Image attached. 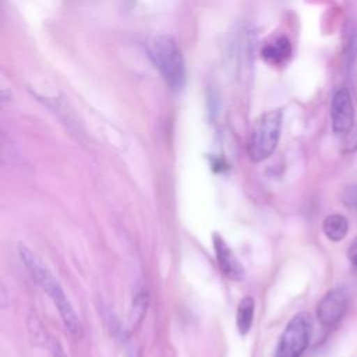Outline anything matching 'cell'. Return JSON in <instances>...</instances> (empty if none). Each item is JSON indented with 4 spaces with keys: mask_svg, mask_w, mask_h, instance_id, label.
<instances>
[{
    "mask_svg": "<svg viewBox=\"0 0 357 357\" xmlns=\"http://www.w3.org/2000/svg\"><path fill=\"white\" fill-rule=\"evenodd\" d=\"M347 255H349L350 262L357 268V243H354L353 245H350Z\"/></svg>",
    "mask_w": 357,
    "mask_h": 357,
    "instance_id": "obj_15",
    "label": "cell"
},
{
    "mask_svg": "<svg viewBox=\"0 0 357 357\" xmlns=\"http://www.w3.org/2000/svg\"><path fill=\"white\" fill-rule=\"evenodd\" d=\"M283 114L275 109L261 114L251 131L248 141V156L252 162H262L269 158L278 146Z\"/></svg>",
    "mask_w": 357,
    "mask_h": 357,
    "instance_id": "obj_3",
    "label": "cell"
},
{
    "mask_svg": "<svg viewBox=\"0 0 357 357\" xmlns=\"http://www.w3.org/2000/svg\"><path fill=\"white\" fill-rule=\"evenodd\" d=\"M332 128L336 134H347L354 126V105L347 89H337L331 102Z\"/></svg>",
    "mask_w": 357,
    "mask_h": 357,
    "instance_id": "obj_5",
    "label": "cell"
},
{
    "mask_svg": "<svg viewBox=\"0 0 357 357\" xmlns=\"http://www.w3.org/2000/svg\"><path fill=\"white\" fill-rule=\"evenodd\" d=\"M50 353H52V357H68L66 354L61 343L54 337L50 339Z\"/></svg>",
    "mask_w": 357,
    "mask_h": 357,
    "instance_id": "obj_14",
    "label": "cell"
},
{
    "mask_svg": "<svg viewBox=\"0 0 357 357\" xmlns=\"http://www.w3.org/2000/svg\"><path fill=\"white\" fill-rule=\"evenodd\" d=\"M342 201L349 209L357 212V184H349L343 188Z\"/></svg>",
    "mask_w": 357,
    "mask_h": 357,
    "instance_id": "obj_12",
    "label": "cell"
},
{
    "mask_svg": "<svg viewBox=\"0 0 357 357\" xmlns=\"http://www.w3.org/2000/svg\"><path fill=\"white\" fill-rule=\"evenodd\" d=\"M347 310V294L342 289L328 291L317 307V317L324 326L336 325Z\"/></svg>",
    "mask_w": 357,
    "mask_h": 357,
    "instance_id": "obj_6",
    "label": "cell"
},
{
    "mask_svg": "<svg viewBox=\"0 0 357 357\" xmlns=\"http://www.w3.org/2000/svg\"><path fill=\"white\" fill-rule=\"evenodd\" d=\"M261 54H262L264 60H266L268 63L280 64V63L286 61L291 54L290 40L286 36H280V38L275 39L273 42L266 43L262 47Z\"/></svg>",
    "mask_w": 357,
    "mask_h": 357,
    "instance_id": "obj_8",
    "label": "cell"
},
{
    "mask_svg": "<svg viewBox=\"0 0 357 357\" xmlns=\"http://www.w3.org/2000/svg\"><path fill=\"white\" fill-rule=\"evenodd\" d=\"M254 308L255 303L254 298L250 296H245L240 300L237 305V315H236V322H237V329L240 335H247L252 321H254Z\"/></svg>",
    "mask_w": 357,
    "mask_h": 357,
    "instance_id": "obj_10",
    "label": "cell"
},
{
    "mask_svg": "<svg viewBox=\"0 0 357 357\" xmlns=\"http://www.w3.org/2000/svg\"><path fill=\"white\" fill-rule=\"evenodd\" d=\"M146 307H148V291L145 287H138L134 293L132 305H131V314H130L131 328H137L141 324L146 312Z\"/></svg>",
    "mask_w": 357,
    "mask_h": 357,
    "instance_id": "obj_11",
    "label": "cell"
},
{
    "mask_svg": "<svg viewBox=\"0 0 357 357\" xmlns=\"http://www.w3.org/2000/svg\"><path fill=\"white\" fill-rule=\"evenodd\" d=\"M322 229H324L325 236L331 241H340L347 234L349 223L343 215L333 213V215H329L325 218V220L322 223Z\"/></svg>",
    "mask_w": 357,
    "mask_h": 357,
    "instance_id": "obj_9",
    "label": "cell"
},
{
    "mask_svg": "<svg viewBox=\"0 0 357 357\" xmlns=\"http://www.w3.org/2000/svg\"><path fill=\"white\" fill-rule=\"evenodd\" d=\"M123 4L127 7V8H131L134 4H135V0H121Z\"/></svg>",
    "mask_w": 357,
    "mask_h": 357,
    "instance_id": "obj_16",
    "label": "cell"
},
{
    "mask_svg": "<svg viewBox=\"0 0 357 357\" xmlns=\"http://www.w3.org/2000/svg\"><path fill=\"white\" fill-rule=\"evenodd\" d=\"M18 254H20L22 264L25 265V268L29 271L31 276L33 278V280L40 286V289L50 297V300L56 305V308L60 314V318L64 324V328L68 331V333L73 337L81 339L82 324H81L78 315L75 314L70 300L67 298L64 290L61 289L60 283L54 279V276L52 275L49 268L43 264V261L35 252H32L28 247H25L22 244L18 245Z\"/></svg>",
    "mask_w": 357,
    "mask_h": 357,
    "instance_id": "obj_1",
    "label": "cell"
},
{
    "mask_svg": "<svg viewBox=\"0 0 357 357\" xmlns=\"http://www.w3.org/2000/svg\"><path fill=\"white\" fill-rule=\"evenodd\" d=\"M148 54L166 84L173 89H180L184 84L185 68L181 50L176 40L167 35L155 36L148 43Z\"/></svg>",
    "mask_w": 357,
    "mask_h": 357,
    "instance_id": "obj_2",
    "label": "cell"
},
{
    "mask_svg": "<svg viewBox=\"0 0 357 357\" xmlns=\"http://www.w3.org/2000/svg\"><path fill=\"white\" fill-rule=\"evenodd\" d=\"M311 336V318L307 312H300L294 315L286 325L275 357H301L308 346Z\"/></svg>",
    "mask_w": 357,
    "mask_h": 357,
    "instance_id": "obj_4",
    "label": "cell"
},
{
    "mask_svg": "<svg viewBox=\"0 0 357 357\" xmlns=\"http://www.w3.org/2000/svg\"><path fill=\"white\" fill-rule=\"evenodd\" d=\"M346 135V151H357V127H353Z\"/></svg>",
    "mask_w": 357,
    "mask_h": 357,
    "instance_id": "obj_13",
    "label": "cell"
},
{
    "mask_svg": "<svg viewBox=\"0 0 357 357\" xmlns=\"http://www.w3.org/2000/svg\"><path fill=\"white\" fill-rule=\"evenodd\" d=\"M213 250L222 273L230 280H240L244 276V269L233 254L231 248L218 234H213Z\"/></svg>",
    "mask_w": 357,
    "mask_h": 357,
    "instance_id": "obj_7",
    "label": "cell"
}]
</instances>
